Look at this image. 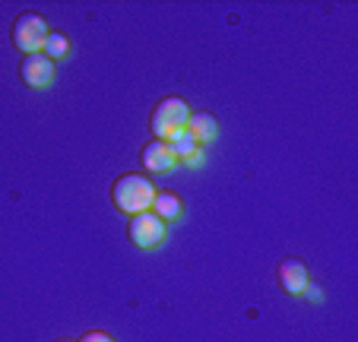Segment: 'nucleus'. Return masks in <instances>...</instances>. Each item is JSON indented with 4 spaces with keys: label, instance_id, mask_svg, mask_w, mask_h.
<instances>
[{
    "label": "nucleus",
    "instance_id": "obj_7",
    "mask_svg": "<svg viewBox=\"0 0 358 342\" xmlns=\"http://www.w3.org/2000/svg\"><path fill=\"white\" fill-rule=\"evenodd\" d=\"M140 165L146 168L149 175H169V171L178 168V159L165 140H149L140 152Z\"/></svg>",
    "mask_w": 358,
    "mask_h": 342
},
{
    "label": "nucleus",
    "instance_id": "obj_3",
    "mask_svg": "<svg viewBox=\"0 0 358 342\" xmlns=\"http://www.w3.org/2000/svg\"><path fill=\"white\" fill-rule=\"evenodd\" d=\"M48 22L41 13H35V10H26V13L16 16L13 22V32H10V38H13V48L22 54V57H29V54H38L41 45H45L48 38Z\"/></svg>",
    "mask_w": 358,
    "mask_h": 342
},
{
    "label": "nucleus",
    "instance_id": "obj_6",
    "mask_svg": "<svg viewBox=\"0 0 358 342\" xmlns=\"http://www.w3.org/2000/svg\"><path fill=\"white\" fill-rule=\"evenodd\" d=\"M57 76V64L51 61V57H45V54H29V57H22L20 64V80L26 83L29 89H48L51 83H55Z\"/></svg>",
    "mask_w": 358,
    "mask_h": 342
},
{
    "label": "nucleus",
    "instance_id": "obj_5",
    "mask_svg": "<svg viewBox=\"0 0 358 342\" xmlns=\"http://www.w3.org/2000/svg\"><path fill=\"white\" fill-rule=\"evenodd\" d=\"M276 279L289 298H301L304 289H308V282H311V269H308L304 260H298V257H282L276 266Z\"/></svg>",
    "mask_w": 358,
    "mask_h": 342
},
{
    "label": "nucleus",
    "instance_id": "obj_10",
    "mask_svg": "<svg viewBox=\"0 0 358 342\" xmlns=\"http://www.w3.org/2000/svg\"><path fill=\"white\" fill-rule=\"evenodd\" d=\"M152 213L171 225V222H181L184 219V200L175 194V190H159L156 194V203H152Z\"/></svg>",
    "mask_w": 358,
    "mask_h": 342
},
{
    "label": "nucleus",
    "instance_id": "obj_4",
    "mask_svg": "<svg viewBox=\"0 0 358 342\" xmlns=\"http://www.w3.org/2000/svg\"><path fill=\"white\" fill-rule=\"evenodd\" d=\"M127 238H130V244L140 248V250H159L165 244V238H169V225H165V222L149 209V213L130 215Z\"/></svg>",
    "mask_w": 358,
    "mask_h": 342
},
{
    "label": "nucleus",
    "instance_id": "obj_9",
    "mask_svg": "<svg viewBox=\"0 0 358 342\" xmlns=\"http://www.w3.org/2000/svg\"><path fill=\"white\" fill-rule=\"evenodd\" d=\"M169 146H171V152H175V159L181 162V165H187V168H196L203 159H206V149H203L200 143L187 134V130L178 134L175 140H169Z\"/></svg>",
    "mask_w": 358,
    "mask_h": 342
},
{
    "label": "nucleus",
    "instance_id": "obj_13",
    "mask_svg": "<svg viewBox=\"0 0 358 342\" xmlns=\"http://www.w3.org/2000/svg\"><path fill=\"white\" fill-rule=\"evenodd\" d=\"M57 342H76V339H57Z\"/></svg>",
    "mask_w": 358,
    "mask_h": 342
},
{
    "label": "nucleus",
    "instance_id": "obj_1",
    "mask_svg": "<svg viewBox=\"0 0 358 342\" xmlns=\"http://www.w3.org/2000/svg\"><path fill=\"white\" fill-rule=\"evenodd\" d=\"M156 194H159L156 181L146 175H136V171H127V175H121L111 184V203H115L124 215L149 213L152 203H156Z\"/></svg>",
    "mask_w": 358,
    "mask_h": 342
},
{
    "label": "nucleus",
    "instance_id": "obj_8",
    "mask_svg": "<svg viewBox=\"0 0 358 342\" xmlns=\"http://www.w3.org/2000/svg\"><path fill=\"white\" fill-rule=\"evenodd\" d=\"M184 130H187V134L194 136L203 149H206L219 136V121H216V114H210V111H190L187 127Z\"/></svg>",
    "mask_w": 358,
    "mask_h": 342
},
{
    "label": "nucleus",
    "instance_id": "obj_11",
    "mask_svg": "<svg viewBox=\"0 0 358 342\" xmlns=\"http://www.w3.org/2000/svg\"><path fill=\"white\" fill-rule=\"evenodd\" d=\"M41 54L45 57H51V61H64L70 54V38H67V32H61V29H55V32H48V38H45V45H41Z\"/></svg>",
    "mask_w": 358,
    "mask_h": 342
},
{
    "label": "nucleus",
    "instance_id": "obj_12",
    "mask_svg": "<svg viewBox=\"0 0 358 342\" xmlns=\"http://www.w3.org/2000/svg\"><path fill=\"white\" fill-rule=\"evenodd\" d=\"M76 342H115V336L105 333V329H89V333H83Z\"/></svg>",
    "mask_w": 358,
    "mask_h": 342
},
{
    "label": "nucleus",
    "instance_id": "obj_2",
    "mask_svg": "<svg viewBox=\"0 0 358 342\" xmlns=\"http://www.w3.org/2000/svg\"><path fill=\"white\" fill-rule=\"evenodd\" d=\"M190 117V105L181 95H165L156 101L152 114H149V130H152V140H175L178 134H184Z\"/></svg>",
    "mask_w": 358,
    "mask_h": 342
}]
</instances>
